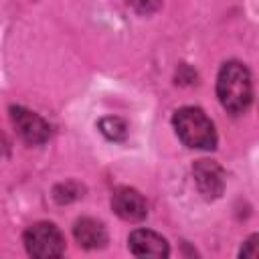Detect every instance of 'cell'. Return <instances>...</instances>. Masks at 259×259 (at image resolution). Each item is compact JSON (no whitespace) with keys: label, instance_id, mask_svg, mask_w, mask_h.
I'll return each mask as SVG.
<instances>
[{"label":"cell","instance_id":"7","mask_svg":"<svg viewBox=\"0 0 259 259\" xmlns=\"http://www.w3.org/2000/svg\"><path fill=\"white\" fill-rule=\"evenodd\" d=\"M130 243V251L138 257H168L170 249L164 237H160L154 231H146V229H138L130 235L127 239Z\"/></svg>","mask_w":259,"mask_h":259},{"label":"cell","instance_id":"11","mask_svg":"<svg viewBox=\"0 0 259 259\" xmlns=\"http://www.w3.org/2000/svg\"><path fill=\"white\" fill-rule=\"evenodd\" d=\"M255 241H257V237H251V239L247 241V249H243V251H241V255H243V257H245V255H255V251H253Z\"/></svg>","mask_w":259,"mask_h":259},{"label":"cell","instance_id":"9","mask_svg":"<svg viewBox=\"0 0 259 259\" xmlns=\"http://www.w3.org/2000/svg\"><path fill=\"white\" fill-rule=\"evenodd\" d=\"M99 130L105 138L113 140V142H119L125 138L127 134V127H125V121L119 119V117H105L99 121Z\"/></svg>","mask_w":259,"mask_h":259},{"label":"cell","instance_id":"8","mask_svg":"<svg viewBox=\"0 0 259 259\" xmlns=\"http://www.w3.org/2000/svg\"><path fill=\"white\" fill-rule=\"evenodd\" d=\"M73 235L77 239V243L85 249H99L107 243V233H105V227L95 221V219H79L73 227Z\"/></svg>","mask_w":259,"mask_h":259},{"label":"cell","instance_id":"2","mask_svg":"<svg viewBox=\"0 0 259 259\" xmlns=\"http://www.w3.org/2000/svg\"><path fill=\"white\" fill-rule=\"evenodd\" d=\"M178 138L188 148L212 150L217 146V132L206 113L198 107H182L172 117Z\"/></svg>","mask_w":259,"mask_h":259},{"label":"cell","instance_id":"6","mask_svg":"<svg viewBox=\"0 0 259 259\" xmlns=\"http://www.w3.org/2000/svg\"><path fill=\"white\" fill-rule=\"evenodd\" d=\"M194 180L198 190L206 196V198H217L223 194L225 188V174L221 170V166L212 160H198L194 164Z\"/></svg>","mask_w":259,"mask_h":259},{"label":"cell","instance_id":"3","mask_svg":"<svg viewBox=\"0 0 259 259\" xmlns=\"http://www.w3.org/2000/svg\"><path fill=\"white\" fill-rule=\"evenodd\" d=\"M24 247L32 257H59L65 251V239L53 223H36L26 229Z\"/></svg>","mask_w":259,"mask_h":259},{"label":"cell","instance_id":"4","mask_svg":"<svg viewBox=\"0 0 259 259\" xmlns=\"http://www.w3.org/2000/svg\"><path fill=\"white\" fill-rule=\"evenodd\" d=\"M10 117H12L16 132L28 144H45L49 140V136H51L49 123L40 115H36L34 111L24 109L20 105H14V107H10Z\"/></svg>","mask_w":259,"mask_h":259},{"label":"cell","instance_id":"5","mask_svg":"<svg viewBox=\"0 0 259 259\" xmlns=\"http://www.w3.org/2000/svg\"><path fill=\"white\" fill-rule=\"evenodd\" d=\"M111 206L115 210V214L123 221H130V223H138L142 219H146L148 214V204L144 200V196L134 190V188H117L113 192V198H111Z\"/></svg>","mask_w":259,"mask_h":259},{"label":"cell","instance_id":"1","mask_svg":"<svg viewBox=\"0 0 259 259\" xmlns=\"http://www.w3.org/2000/svg\"><path fill=\"white\" fill-rule=\"evenodd\" d=\"M217 95L221 105L233 115H239L249 107L253 97V85L251 75L243 63L229 61L223 65L217 79Z\"/></svg>","mask_w":259,"mask_h":259},{"label":"cell","instance_id":"10","mask_svg":"<svg viewBox=\"0 0 259 259\" xmlns=\"http://www.w3.org/2000/svg\"><path fill=\"white\" fill-rule=\"evenodd\" d=\"M127 4L140 14H152L154 10H158L160 0H127Z\"/></svg>","mask_w":259,"mask_h":259}]
</instances>
